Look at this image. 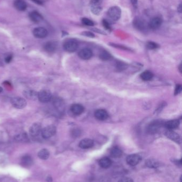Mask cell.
I'll use <instances>...</instances> for the list:
<instances>
[{
    "label": "cell",
    "mask_w": 182,
    "mask_h": 182,
    "mask_svg": "<svg viewBox=\"0 0 182 182\" xmlns=\"http://www.w3.org/2000/svg\"><path fill=\"white\" fill-rule=\"evenodd\" d=\"M82 35L83 36H87V37H91V38H93L95 37V35L90 32H83L82 33Z\"/></svg>",
    "instance_id": "d590c367"
},
{
    "label": "cell",
    "mask_w": 182,
    "mask_h": 182,
    "mask_svg": "<svg viewBox=\"0 0 182 182\" xmlns=\"http://www.w3.org/2000/svg\"><path fill=\"white\" fill-rule=\"evenodd\" d=\"M131 2L134 8H136L137 7V0H131Z\"/></svg>",
    "instance_id": "60d3db41"
},
{
    "label": "cell",
    "mask_w": 182,
    "mask_h": 182,
    "mask_svg": "<svg viewBox=\"0 0 182 182\" xmlns=\"http://www.w3.org/2000/svg\"><path fill=\"white\" fill-rule=\"evenodd\" d=\"M119 182H133L132 179L129 177H123L119 180Z\"/></svg>",
    "instance_id": "74e56055"
},
{
    "label": "cell",
    "mask_w": 182,
    "mask_h": 182,
    "mask_svg": "<svg viewBox=\"0 0 182 182\" xmlns=\"http://www.w3.org/2000/svg\"><path fill=\"white\" fill-rule=\"evenodd\" d=\"M140 160H141V157L138 155H129L126 159L128 164L131 166L137 165Z\"/></svg>",
    "instance_id": "30bf717a"
},
{
    "label": "cell",
    "mask_w": 182,
    "mask_h": 182,
    "mask_svg": "<svg viewBox=\"0 0 182 182\" xmlns=\"http://www.w3.org/2000/svg\"><path fill=\"white\" fill-rule=\"evenodd\" d=\"M78 42L75 40L70 39L66 40L64 43V49L68 52H74L78 48Z\"/></svg>",
    "instance_id": "6da1fadb"
},
{
    "label": "cell",
    "mask_w": 182,
    "mask_h": 182,
    "mask_svg": "<svg viewBox=\"0 0 182 182\" xmlns=\"http://www.w3.org/2000/svg\"><path fill=\"white\" fill-rule=\"evenodd\" d=\"M177 10L180 13H181L182 12V4H180L178 5V8H177Z\"/></svg>",
    "instance_id": "f6af8a7d"
},
{
    "label": "cell",
    "mask_w": 182,
    "mask_h": 182,
    "mask_svg": "<svg viewBox=\"0 0 182 182\" xmlns=\"http://www.w3.org/2000/svg\"><path fill=\"white\" fill-rule=\"evenodd\" d=\"M153 77V74L152 72H151L150 71H145L142 72L140 75V78L145 81H151Z\"/></svg>",
    "instance_id": "4316f807"
},
{
    "label": "cell",
    "mask_w": 182,
    "mask_h": 182,
    "mask_svg": "<svg viewBox=\"0 0 182 182\" xmlns=\"http://www.w3.org/2000/svg\"><path fill=\"white\" fill-rule=\"evenodd\" d=\"M179 125H180V121L177 119L168 121L165 124V126L167 129L170 130L175 129L179 126Z\"/></svg>",
    "instance_id": "44dd1931"
},
{
    "label": "cell",
    "mask_w": 182,
    "mask_h": 182,
    "mask_svg": "<svg viewBox=\"0 0 182 182\" xmlns=\"http://www.w3.org/2000/svg\"><path fill=\"white\" fill-rule=\"evenodd\" d=\"M102 10V7L100 6V4H91V12L94 15H100Z\"/></svg>",
    "instance_id": "f1b7e54d"
},
{
    "label": "cell",
    "mask_w": 182,
    "mask_h": 182,
    "mask_svg": "<svg viewBox=\"0 0 182 182\" xmlns=\"http://www.w3.org/2000/svg\"><path fill=\"white\" fill-rule=\"evenodd\" d=\"M162 19L159 17H155L151 20L150 23H148V27L152 30H157L158 29L162 24Z\"/></svg>",
    "instance_id": "7c38bea8"
},
{
    "label": "cell",
    "mask_w": 182,
    "mask_h": 182,
    "mask_svg": "<svg viewBox=\"0 0 182 182\" xmlns=\"http://www.w3.org/2000/svg\"><path fill=\"white\" fill-rule=\"evenodd\" d=\"M147 48L150 50H155L159 47V45L157 43L153 42H148L146 44Z\"/></svg>",
    "instance_id": "1f68e13d"
},
{
    "label": "cell",
    "mask_w": 182,
    "mask_h": 182,
    "mask_svg": "<svg viewBox=\"0 0 182 182\" xmlns=\"http://www.w3.org/2000/svg\"><path fill=\"white\" fill-rule=\"evenodd\" d=\"M103 25L104 28L106 30H111L110 24L106 20H103Z\"/></svg>",
    "instance_id": "e575fe53"
},
{
    "label": "cell",
    "mask_w": 182,
    "mask_h": 182,
    "mask_svg": "<svg viewBox=\"0 0 182 182\" xmlns=\"http://www.w3.org/2000/svg\"><path fill=\"white\" fill-rule=\"evenodd\" d=\"M24 95L28 99L35 100L38 99V93L33 89H26L24 92Z\"/></svg>",
    "instance_id": "d6986e66"
},
{
    "label": "cell",
    "mask_w": 182,
    "mask_h": 182,
    "mask_svg": "<svg viewBox=\"0 0 182 182\" xmlns=\"http://www.w3.org/2000/svg\"><path fill=\"white\" fill-rule=\"evenodd\" d=\"M70 110L73 114L78 116L82 114L85 110V108L81 104H74L71 107Z\"/></svg>",
    "instance_id": "9a60e30c"
},
{
    "label": "cell",
    "mask_w": 182,
    "mask_h": 182,
    "mask_svg": "<svg viewBox=\"0 0 182 182\" xmlns=\"http://www.w3.org/2000/svg\"><path fill=\"white\" fill-rule=\"evenodd\" d=\"M102 0H92L91 4H100V3Z\"/></svg>",
    "instance_id": "b9f144b4"
},
{
    "label": "cell",
    "mask_w": 182,
    "mask_h": 182,
    "mask_svg": "<svg viewBox=\"0 0 182 182\" xmlns=\"http://www.w3.org/2000/svg\"><path fill=\"white\" fill-rule=\"evenodd\" d=\"M112 161L110 158L105 157L100 160L99 161V164L101 167L103 168H108L112 165Z\"/></svg>",
    "instance_id": "cb8c5ba5"
},
{
    "label": "cell",
    "mask_w": 182,
    "mask_h": 182,
    "mask_svg": "<svg viewBox=\"0 0 182 182\" xmlns=\"http://www.w3.org/2000/svg\"><path fill=\"white\" fill-rule=\"evenodd\" d=\"M78 55L82 59L88 60L93 57V53L90 49L85 48L78 52Z\"/></svg>",
    "instance_id": "9c48e42d"
},
{
    "label": "cell",
    "mask_w": 182,
    "mask_h": 182,
    "mask_svg": "<svg viewBox=\"0 0 182 182\" xmlns=\"http://www.w3.org/2000/svg\"><path fill=\"white\" fill-rule=\"evenodd\" d=\"M15 140L18 142H26L28 140V137L27 134H19L15 136Z\"/></svg>",
    "instance_id": "83f0119b"
},
{
    "label": "cell",
    "mask_w": 182,
    "mask_h": 182,
    "mask_svg": "<svg viewBox=\"0 0 182 182\" xmlns=\"http://www.w3.org/2000/svg\"><path fill=\"white\" fill-rule=\"evenodd\" d=\"M38 156L42 160H47L50 156V152L46 149H43L38 152Z\"/></svg>",
    "instance_id": "d4e9b609"
},
{
    "label": "cell",
    "mask_w": 182,
    "mask_h": 182,
    "mask_svg": "<svg viewBox=\"0 0 182 182\" xmlns=\"http://www.w3.org/2000/svg\"><path fill=\"white\" fill-rule=\"evenodd\" d=\"M146 165L148 167L157 168L159 167L160 163L155 159H148L146 160Z\"/></svg>",
    "instance_id": "f546056e"
},
{
    "label": "cell",
    "mask_w": 182,
    "mask_h": 182,
    "mask_svg": "<svg viewBox=\"0 0 182 182\" xmlns=\"http://www.w3.org/2000/svg\"><path fill=\"white\" fill-rule=\"evenodd\" d=\"M53 104L57 110L60 112H63L65 109V104L63 101L60 99H56L53 101Z\"/></svg>",
    "instance_id": "603a6c76"
},
{
    "label": "cell",
    "mask_w": 182,
    "mask_h": 182,
    "mask_svg": "<svg viewBox=\"0 0 182 182\" xmlns=\"http://www.w3.org/2000/svg\"><path fill=\"white\" fill-rule=\"evenodd\" d=\"M162 125V121H153V122L151 123L150 125H148L147 131L148 133L151 134H154L156 133L159 131L160 128L161 127Z\"/></svg>",
    "instance_id": "8992f818"
},
{
    "label": "cell",
    "mask_w": 182,
    "mask_h": 182,
    "mask_svg": "<svg viewBox=\"0 0 182 182\" xmlns=\"http://www.w3.org/2000/svg\"><path fill=\"white\" fill-rule=\"evenodd\" d=\"M52 98V94L50 91L47 89H43L38 93V99L42 103H47L50 101Z\"/></svg>",
    "instance_id": "5b68a950"
},
{
    "label": "cell",
    "mask_w": 182,
    "mask_h": 182,
    "mask_svg": "<svg viewBox=\"0 0 182 182\" xmlns=\"http://www.w3.org/2000/svg\"><path fill=\"white\" fill-rule=\"evenodd\" d=\"M13 56L12 54H9L8 55H7L5 58V61L6 63H10L12 60H13Z\"/></svg>",
    "instance_id": "f35d334b"
},
{
    "label": "cell",
    "mask_w": 182,
    "mask_h": 182,
    "mask_svg": "<svg viewBox=\"0 0 182 182\" xmlns=\"http://www.w3.org/2000/svg\"><path fill=\"white\" fill-rule=\"evenodd\" d=\"M42 129V126L40 124L35 123L30 128V134L32 137H37L41 133Z\"/></svg>",
    "instance_id": "52a82bcc"
},
{
    "label": "cell",
    "mask_w": 182,
    "mask_h": 182,
    "mask_svg": "<svg viewBox=\"0 0 182 182\" xmlns=\"http://www.w3.org/2000/svg\"><path fill=\"white\" fill-rule=\"evenodd\" d=\"M93 144L94 143L93 140L89 138H85L81 141L79 146L83 149H88L92 148L93 146Z\"/></svg>",
    "instance_id": "ac0fdd59"
},
{
    "label": "cell",
    "mask_w": 182,
    "mask_h": 182,
    "mask_svg": "<svg viewBox=\"0 0 182 182\" xmlns=\"http://www.w3.org/2000/svg\"><path fill=\"white\" fill-rule=\"evenodd\" d=\"M117 67L120 69V70H124L126 68H127V65L125 64L123 62H119L117 63Z\"/></svg>",
    "instance_id": "836d02e7"
},
{
    "label": "cell",
    "mask_w": 182,
    "mask_h": 182,
    "mask_svg": "<svg viewBox=\"0 0 182 182\" xmlns=\"http://www.w3.org/2000/svg\"><path fill=\"white\" fill-rule=\"evenodd\" d=\"M80 131L76 129H74L72 132V135H73V136H74V137L78 136L80 134Z\"/></svg>",
    "instance_id": "ab89813d"
},
{
    "label": "cell",
    "mask_w": 182,
    "mask_h": 182,
    "mask_svg": "<svg viewBox=\"0 0 182 182\" xmlns=\"http://www.w3.org/2000/svg\"><path fill=\"white\" fill-rule=\"evenodd\" d=\"M82 22L85 25L88 26H93L94 25L93 21L89 19L86 18H82Z\"/></svg>",
    "instance_id": "d6a6232c"
},
{
    "label": "cell",
    "mask_w": 182,
    "mask_h": 182,
    "mask_svg": "<svg viewBox=\"0 0 182 182\" xmlns=\"http://www.w3.org/2000/svg\"><path fill=\"white\" fill-rule=\"evenodd\" d=\"M181 91H182V86L180 85H177L175 91V94L177 95L181 92Z\"/></svg>",
    "instance_id": "8d00e7d4"
},
{
    "label": "cell",
    "mask_w": 182,
    "mask_h": 182,
    "mask_svg": "<svg viewBox=\"0 0 182 182\" xmlns=\"http://www.w3.org/2000/svg\"><path fill=\"white\" fill-rule=\"evenodd\" d=\"M121 10L118 6L111 7L107 11V16L110 18L114 20H118L121 17Z\"/></svg>",
    "instance_id": "3957f363"
},
{
    "label": "cell",
    "mask_w": 182,
    "mask_h": 182,
    "mask_svg": "<svg viewBox=\"0 0 182 182\" xmlns=\"http://www.w3.org/2000/svg\"><path fill=\"white\" fill-rule=\"evenodd\" d=\"M134 27L139 30H144L147 27V24L146 22L143 19L137 18L135 19L133 22Z\"/></svg>",
    "instance_id": "8fae6325"
},
{
    "label": "cell",
    "mask_w": 182,
    "mask_h": 182,
    "mask_svg": "<svg viewBox=\"0 0 182 182\" xmlns=\"http://www.w3.org/2000/svg\"><path fill=\"white\" fill-rule=\"evenodd\" d=\"M11 103L16 109H21L26 106L27 102L22 97H13L11 99Z\"/></svg>",
    "instance_id": "277c9868"
},
{
    "label": "cell",
    "mask_w": 182,
    "mask_h": 182,
    "mask_svg": "<svg viewBox=\"0 0 182 182\" xmlns=\"http://www.w3.org/2000/svg\"><path fill=\"white\" fill-rule=\"evenodd\" d=\"M111 155L113 158H120L122 155V151L118 147H114L111 151Z\"/></svg>",
    "instance_id": "484cf974"
},
{
    "label": "cell",
    "mask_w": 182,
    "mask_h": 182,
    "mask_svg": "<svg viewBox=\"0 0 182 182\" xmlns=\"http://www.w3.org/2000/svg\"><path fill=\"white\" fill-rule=\"evenodd\" d=\"M2 91H3V89H2V87H0V93H1Z\"/></svg>",
    "instance_id": "bcb514c9"
},
{
    "label": "cell",
    "mask_w": 182,
    "mask_h": 182,
    "mask_svg": "<svg viewBox=\"0 0 182 182\" xmlns=\"http://www.w3.org/2000/svg\"><path fill=\"white\" fill-rule=\"evenodd\" d=\"M56 133V127L53 125H49L42 129L41 135L43 138L48 139Z\"/></svg>",
    "instance_id": "7a4b0ae2"
},
{
    "label": "cell",
    "mask_w": 182,
    "mask_h": 182,
    "mask_svg": "<svg viewBox=\"0 0 182 182\" xmlns=\"http://www.w3.org/2000/svg\"><path fill=\"white\" fill-rule=\"evenodd\" d=\"M100 59H102L103 61H107L111 59L112 56L111 55L110 53H108V52L106 51H103L100 53Z\"/></svg>",
    "instance_id": "4dcf8cb0"
},
{
    "label": "cell",
    "mask_w": 182,
    "mask_h": 182,
    "mask_svg": "<svg viewBox=\"0 0 182 182\" xmlns=\"http://www.w3.org/2000/svg\"><path fill=\"white\" fill-rule=\"evenodd\" d=\"M57 47V44L54 41H49L44 45V49L48 53H53Z\"/></svg>",
    "instance_id": "4fadbf2b"
},
{
    "label": "cell",
    "mask_w": 182,
    "mask_h": 182,
    "mask_svg": "<svg viewBox=\"0 0 182 182\" xmlns=\"http://www.w3.org/2000/svg\"><path fill=\"white\" fill-rule=\"evenodd\" d=\"M21 165L25 167H28L33 165V160L32 159V157L28 156L25 155L22 157L21 160Z\"/></svg>",
    "instance_id": "ffe728a7"
},
{
    "label": "cell",
    "mask_w": 182,
    "mask_h": 182,
    "mask_svg": "<svg viewBox=\"0 0 182 182\" xmlns=\"http://www.w3.org/2000/svg\"><path fill=\"white\" fill-rule=\"evenodd\" d=\"M35 37L38 38H45L48 35V31L43 27L35 28L33 32Z\"/></svg>",
    "instance_id": "ba28073f"
},
{
    "label": "cell",
    "mask_w": 182,
    "mask_h": 182,
    "mask_svg": "<svg viewBox=\"0 0 182 182\" xmlns=\"http://www.w3.org/2000/svg\"><path fill=\"white\" fill-rule=\"evenodd\" d=\"M14 6L18 10L21 11H25L27 9V4L24 0H16L14 2Z\"/></svg>",
    "instance_id": "7402d4cb"
},
{
    "label": "cell",
    "mask_w": 182,
    "mask_h": 182,
    "mask_svg": "<svg viewBox=\"0 0 182 182\" xmlns=\"http://www.w3.org/2000/svg\"><path fill=\"white\" fill-rule=\"evenodd\" d=\"M95 117L99 121H105L108 118V114L106 110L99 109L95 112Z\"/></svg>",
    "instance_id": "2e32d148"
},
{
    "label": "cell",
    "mask_w": 182,
    "mask_h": 182,
    "mask_svg": "<svg viewBox=\"0 0 182 182\" xmlns=\"http://www.w3.org/2000/svg\"><path fill=\"white\" fill-rule=\"evenodd\" d=\"M47 182H53V178L51 176H48L47 178Z\"/></svg>",
    "instance_id": "ee69618b"
},
{
    "label": "cell",
    "mask_w": 182,
    "mask_h": 182,
    "mask_svg": "<svg viewBox=\"0 0 182 182\" xmlns=\"http://www.w3.org/2000/svg\"><path fill=\"white\" fill-rule=\"evenodd\" d=\"M165 134L168 138L172 140L174 142H176V143H180V136L178 135V134L176 133V132H175L173 131L168 129L167 131H166Z\"/></svg>",
    "instance_id": "5bb4252c"
},
{
    "label": "cell",
    "mask_w": 182,
    "mask_h": 182,
    "mask_svg": "<svg viewBox=\"0 0 182 182\" xmlns=\"http://www.w3.org/2000/svg\"><path fill=\"white\" fill-rule=\"evenodd\" d=\"M30 18L33 22L35 23H39L43 20V17L38 11H34L30 13L29 15Z\"/></svg>",
    "instance_id": "e0dca14e"
},
{
    "label": "cell",
    "mask_w": 182,
    "mask_h": 182,
    "mask_svg": "<svg viewBox=\"0 0 182 182\" xmlns=\"http://www.w3.org/2000/svg\"><path fill=\"white\" fill-rule=\"evenodd\" d=\"M32 1L38 4H42L43 3V2L41 0H32Z\"/></svg>",
    "instance_id": "7bdbcfd3"
}]
</instances>
